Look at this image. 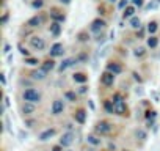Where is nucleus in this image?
<instances>
[{
	"label": "nucleus",
	"instance_id": "nucleus-43",
	"mask_svg": "<svg viewBox=\"0 0 160 151\" xmlns=\"http://www.w3.org/2000/svg\"><path fill=\"white\" fill-rule=\"evenodd\" d=\"M7 21H8V13H5L2 16V24H7Z\"/></svg>",
	"mask_w": 160,
	"mask_h": 151
},
{
	"label": "nucleus",
	"instance_id": "nucleus-50",
	"mask_svg": "<svg viewBox=\"0 0 160 151\" xmlns=\"http://www.w3.org/2000/svg\"><path fill=\"white\" fill-rule=\"evenodd\" d=\"M108 2H112V3H113V2H116V0H108Z\"/></svg>",
	"mask_w": 160,
	"mask_h": 151
},
{
	"label": "nucleus",
	"instance_id": "nucleus-4",
	"mask_svg": "<svg viewBox=\"0 0 160 151\" xmlns=\"http://www.w3.org/2000/svg\"><path fill=\"white\" fill-rule=\"evenodd\" d=\"M30 44H32V47L36 49V50H44V49H46V41H44L41 36H32V38H30Z\"/></svg>",
	"mask_w": 160,
	"mask_h": 151
},
{
	"label": "nucleus",
	"instance_id": "nucleus-24",
	"mask_svg": "<svg viewBox=\"0 0 160 151\" xmlns=\"http://www.w3.org/2000/svg\"><path fill=\"white\" fill-rule=\"evenodd\" d=\"M157 29H158V25H157V22H155V21H152V22H149V24H148V32L151 33V36H154V33L157 32Z\"/></svg>",
	"mask_w": 160,
	"mask_h": 151
},
{
	"label": "nucleus",
	"instance_id": "nucleus-3",
	"mask_svg": "<svg viewBox=\"0 0 160 151\" xmlns=\"http://www.w3.org/2000/svg\"><path fill=\"white\" fill-rule=\"evenodd\" d=\"M113 129V126L108 123V121H98L96 123V126H94V131L98 132V134H108L110 131Z\"/></svg>",
	"mask_w": 160,
	"mask_h": 151
},
{
	"label": "nucleus",
	"instance_id": "nucleus-21",
	"mask_svg": "<svg viewBox=\"0 0 160 151\" xmlns=\"http://www.w3.org/2000/svg\"><path fill=\"white\" fill-rule=\"evenodd\" d=\"M53 68H55V61H53V60H47V61L42 63V71H46V72L52 71Z\"/></svg>",
	"mask_w": 160,
	"mask_h": 151
},
{
	"label": "nucleus",
	"instance_id": "nucleus-34",
	"mask_svg": "<svg viewBox=\"0 0 160 151\" xmlns=\"http://www.w3.org/2000/svg\"><path fill=\"white\" fill-rule=\"evenodd\" d=\"M18 47H19V50H21V54H22V55H24L25 58H28V55H30V52H28V50H27V49H25V47H24L22 44H19Z\"/></svg>",
	"mask_w": 160,
	"mask_h": 151
},
{
	"label": "nucleus",
	"instance_id": "nucleus-15",
	"mask_svg": "<svg viewBox=\"0 0 160 151\" xmlns=\"http://www.w3.org/2000/svg\"><path fill=\"white\" fill-rule=\"evenodd\" d=\"M50 33H52L53 36H58V35L61 33V25H60V22H52V24H50Z\"/></svg>",
	"mask_w": 160,
	"mask_h": 151
},
{
	"label": "nucleus",
	"instance_id": "nucleus-44",
	"mask_svg": "<svg viewBox=\"0 0 160 151\" xmlns=\"http://www.w3.org/2000/svg\"><path fill=\"white\" fill-rule=\"evenodd\" d=\"M25 126L32 128V126H33V120H28V121H25Z\"/></svg>",
	"mask_w": 160,
	"mask_h": 151
},
{
	"label": "nucleus",
	"instance_id": "nucleus-35",
	"mask_svg": "<svg viewBox=\"0 0 160 151\" xmlns=\"http://www.w3.org/2000/svg\"><path fill=\"white\" fill-rule=\"evenodd\" d=\"M155 115H157L155 110H148V112H146V118H148V120H154Z\"/></svg>",
	"mask_w": 160,
	"mask_h": 151
},
{
	"label": "nucleus",
	"instance_id": "nucleus-42",
	"mask_svg": "<svg viewBox=\"0 0 160 151\" xmlns=\"http://www.w3.org/2000/svg\"><path fill=\"white\" fill-rule=\"evenodd\" d=\"M0 82L3 85H7V79H5V74H0Z\"/></svg>",
	"mask_w": 160,
	"mask_h": 151
},
{
	"label": "nucleus",
	"instance_id": "nucleus-18",
	"mask_svg": "<svg viewBox=\"0 0 160 151\" xmlns=\"http://www.w3.org/2000/svg\"><path fill=\"white\" fill-rule=\"evenodd\" d=\"M133 14H135V7H127L122 13V18L124 19H132V18H135Z\"/></svg>",
	"mask_w": 160,
	"mask_h": 151
},
{
	"label": "nucleus",
	"instance_id": "nucleus-26",
	"mask_svg": "<svg viewBox=\"0 0 160 151\" xmlns=\"http://www.w3.org/2000/svg\"><path fill=\"white\" fill-rule=\"evenodd\" d=\"M104 107H105V110H107L108 113H113V112H115V106H113V101H105V102H104Z\"/></svg>",
	"mask_w": 160,
	"mask_h": 151
},
{
	"label": "nucleus",
	"instance_id": "nucleus-30",
	"mask_svg": "<svg viewBox=\"0 0 160 151\" xmlns=\"http://www.w3.org/2000/svg\"><path fill=\"white\" fill-rule=\"evenodd\" d=\"M3 118H5V126H7V131L13 135V129H11V123H10V118H8V115H3Z\"/></svg>",
	"mask_w": 160,
	"mask_h": 151
},
{
	"label": "nucleus",
	"instance_id": "nucleus-20",
	"mask_svg": "<svg viewBox=\"0 0 160 151\" xmlns=\"http://www.w3.org/2000/svg\"><path fill=\"white\" fill-rule=\"evenodd\" d=\"M50 16H52L53 22H64V21H66V16H64V14H60L58 11H53Z\"/></svg>",
	"mask_w": 160,
	"mask_h": 151
},
{
	"label": "nucleus",
	"instance_id": "nucleus-41",
	"mask_svg": "<svg viewBox=\"0 0 160 151\" xmlns=\"http://www.w3.org/2000/svg\"><path fill=\"white\" fill-rule=\"evenodd\" d=\"M52 151H63V146H61V145H55V146L52 148Z\"/></svg>",
	"mask_w": 160,
	"mask_h": 151
},
{
	"label": "nucleus",
	"instance_id": "nucleus-36",
	"mask_svg": "<svg viewBox=\"0 0 160 151\" xmlns=\"http://www.w3.org/2000/svg\"><path fill=\"white\" fill-rule=\"evenodd\" d=\"M127 2H129V0H121V2L118 3V8L119 10H126L127 8Z\"/></svg>",
	"mask_w": 160,
	"mask_h": 151
},
{
	"label": "nucleus",
	"instance_id": "nucleus-47",
	"mask_svg": "<svg viewBox=\"0 0 160 151\" xmlns=\"http://www.w3.org/2000/svg\"><path fill=\"white\" fill-rule=\"evenodd\" d=\"M60 2H61V3H64V5H69V3L72 2V0H60Z\"/></svg>",
	"mask_w": 160,
	"mask_h": 151
},
{
	"label": "nucleus",
	"instance_id": "nucleus-1",
	"mask_svg": "<svg viewBox=\"0 0 160 151\" xmlns=\"http://www.w3.org/2000/svg\"><path fill=\"white\" fill-rule=\"evenodd\" d=\"M22 98L25 102H30V104H36L41 101V93L35 88H27L24 93H22Z\"/></svg>",
	"mask_w": 160,
	"mask_h": 151
},
{
	"label": "nucleus",
	"instance_id": "nucleus-49",
	"mask_svg": "<svg viewBox=\"0 0 160 151\" xmlns=\"http://www.w3.org/2000/svg\"><path fill=\"white\" fill-rule=\"evenodd\" d=\"M154 124V120H148V128H151Z\"/></svg>",
	"mask_w": 160,
	"mask_h": 151
},
{
	"label": "nucleus",
	"instance_id": "nucleus-27",
	"mask_svg": "<svg viewBox=\"0 0 160 151\" xmlns=\"http://www.w3.org/2000/svg\"><path fill=\"white\" fill-rule=\"evenodd\" d=\"M64 98H66L68 101H71V102H74V101L77 99V95H75L74 91H66V93H64Z\"/></svg>",
	"mask_w": 160,
	"mask_h": 151
},
{
	"label": "nucleus",
	"instance_id": "nucleus-48",
	"mask_svg": "<svg viewBox=\"0 0 160 151\" xmlns=\"http://www.w3.org/2000/svg\"><path fill=\"white\" fill-rule=\"evenodd\" d=\"M143 35H144V29H140V33H138V36H140V38H143Z\"/></svg>",
	"mask_w": 160,
	"mask_h": 151
},
{
	"label": "nucleus",
	"instance_id": "nucleus-7",
	"mask_svg": "<svg viewBox=\"0 0 160 151\" xmlns=\"http://www.w3.org/2000/svg\"><path fill=\"white\" fill-rule=\"evenodd\" d=\"M101 82L104 84V85H107V87H110V85H113V82H115V74H112V72H104L102 76H101Z\"/></svg>",
	"mask_w": 160,
	"mask_h": 151
},
{
	"label": "nucleus",
	"instance_id": "nucleus-16",
	"mask_svg": "<svg viewBox=\"0 0 160 151\" xmlns=\"http://www.w3.org/2000/svg\"><path fill=\"white\" fill-rule=\"evenodd\" d=\"M22 112H24V115H32V113L35 112V104L24 102V106H22Z\"/></svg>",
	"mask_w": 160,
	"mask_h": 151
},
{
	"label": "nucleus",
	"instance_id": "nucleus-23",
	"mask_svg": "<svg viewBox=\"0 0 160 151\" xmlns=\"http://www.w3.org/2000/svg\"><path fill=\"white\" fill-rule=\"evenodd\" d=\"M87 142L91 143V145H94V146H99V145H101V138H98V137L93 135V134H90V135L87 137Z\"/></svg>",
	"mask_w": 160,
	"mask_h": 151
},
{
	"label": "nucleus",
	"instance_id": "nucleus-6",
	"mask_svg": "<svg viewBox=\"0 0 160 151\" xmlns=\"http://www.w3.org/2000/svg\"><path fill=\"white\" fill-rule=\"evenodd\" d=\"M105 21L104 19H96V21H93L91 22V27H90V30L91 32H94V33H99L101 30H104L105 29Z\"/></svg>",
	"mask_w": 160,
	"mask_h": 151
},
{
	"label": "nucleus",
	"instance_id": "nucleus-38",
	"mask_svg": "<svg viewBox=\"0 0 160 151\" xmlns=\"http://www.w3.org/2000/svg\"><path fill=\"white\" fill-rule=\"evenodd\" d=\"M132 2H133V7H138V8H141L143 7V0H132Z\"/></svg>",
	"mask_w": 160,
	"mask_h": 151
},
{
	"label": "nucleus",
	"instance_id": "nucleus-25",
	"mask_svg": "<svg viewBox=\"0 0 160 151\" xmlns=\"http://www.w3.org/2000/svg\"><path fill=\"white\" fill-rule=\"evenodd\" d=\"M130 27L132 29H141V21L138 18H132L130 19Z\"/></svg>",
	"mask_w": 160,
	"mask_h": 151
},
{
	"label": "nucleus",
	"instance_id": "nucleus-45",
	"mask_svg": "<svg viewBox=\"0 0 160 151\" xmlns=\"http://www.w3.org/2000/svg\"><path fill=\"white\" fill-rule=\"evenodd\" d=\"M133 77H135V81H138V82H141V77L137 74V72H133Z\"/></svg>",
	"mask_w": 160,
	"mask_h": 151
},
{
	"label": "nucleus",
	"instance_id": "nucleus-13",
	"mask_svg": "<svg viewBox=\"0 0 160 151\" xmlns=\"http://www.w3.org/2000/svg\"><path fill=\"white\" fill-rule=\"evenodd\" d=\"M55 132H57L55 129H46L44 132H41V134H39V137H38V138H39L41 142H46V140L52 138V137L55 135Z\"/></svg>",
	"mask_w": 160,
	"mask_h": 151
},
{
	"label": "nucleus",
	"instance_id": "nucleus-33",
	"mask_svg": "<svg viewBox=\"0 0 160 151\" xmlns=\"http://www.w3.org/2000/svg\"><path fill=\"white\" fill-rule=\"evenodd\" d=\"M42 5H44V2H42V0H35V2L32 3V7H33L35 10H39V8H42Z\"/></svg>",
	"mask_w": 160,
	"mask_h": 151
},
{
	"label": "nucleus",
	"instance_id": "nucleus-9",
	"mask_svg": "<svg viewBox=\"0 0 160 151\" xmlns=\"http://www.w3.org/2000/svg\"><path fill=\"white\" fill-rule=\"evenodd\" d=\"M74 63H78V60H77V58H66V60H63V61L60 63V66H58V72H63L64 69H68V68L72 66Z\"/></svg>",
	"mask_w": 160,
	"mask_h": 151
},
{
	"label": "nucleus",
	"instance_id": "nucleus-31",
	"mask_svg": "<svg viewBox=\"0 0 160 151\" xmlns=\"http://www.w3.org/2000/svg\"><path fill=\"white\" fill-rule=\"evenodd\" d=\"M25 63H27V65H30V66H35V65H38L39 61H38V58L28 57V58H25Z\"/></svg>",
	"mask_w": 160,
	"mask_h": 151
},
{
	"label": "nucleus",
	"instance_id": "nucleus-37",
	"mask_svg": "<svg viewBox=\"0 0 160 151\" xmlns=\"http://www.w3.org/2000/svg\"><path fill=\"white\" fill-rule=\"evenodd\" d=\"M157 7H158V3H157V2H151V3H148V5H146V10H155Z\"/></svg>",
	"mask_w": 160,
	"mask_h": 151
},
{
	"label": "nucleus",
	"instance_id": "nucleus-10",
	"mask_svg": "<svg viewBox=\"0 0 160 151\" xmlns=\"http://www.w3.org/2000/svg\"><path fill=\"white\" fill-rule=\"evenodd\" d=\"M63 110H64L63 101H61V99H55L53 104H52V113H53V115H60Z\"/></svg>",
	"mask_w": 160,
	"mask_h": 151
},
{
	"label": "nucleus",
	"instance_id": "nucleus-2",
	"mask_svg": "<svg viewBox=\"0 0 160 151\" xmlns=\"http://www.w3.org/2000/svg\"><path fill=\"white\" fill-rule=\"evenodd\" d=\"M113 106H115V113H118V115H126L127 106H126V102H124V99L121 98L119 93L113 95Z\"/></svg>",
	"mask_w": 160,
	"mask_h": 151
},
{
	"label": "nucleus",
	"instance_id": "nucleus-40",
	"mask_svg": "<svg viewBox=\"0 0 160 151\" xmlns=\"http://www.w3.org/2000/svg\"><path fill=\"white\" fill-rule=\"evenodd\" d=\"M87 91H88V87H85V85H82L78 88V93H87Z\"/></svg>",
	"mask_w": 160,
	"mask_h": 151
},
{
	"label": "nucleus",
	"instance_id": "nucleus-11",
	"mask_svg": "<svg viewBox=\"0 0 160 151\" xmlns=\"http://www.w3.org/2000/svg\"><path fill=\"white\" fill-rule=\"evenodd\" d=\"M50 57H60V55H63V44H60V43H55L52 47H50Z\"/></svg>",
	"mask_w": 160,
	"mask_h": 151
},
{
	"label": "nucleus",
	"instance_id": "nucleus-12",
	"mask_svg": "<svg viewBox=\"0 0 160 151\" xmlns=\"http://www.w3.org/2000/svg\"><path fill=\"white\" fill-rule=\"evenodd\" d=\"M74 118H75V121H77V123L83 124V123L87 121V112H85L83 109H78V110L74 113Z\"/></svg>",
	"mask_w": 160,
	"mask_h": 151
},
{
	"label": "nucleus",
	"instance_id": "nucleus-39",
	"mask_svg": "<svg viewBox=\"0 0 160 151\" xmlns=\"http://www.w3.org/2000/svg\"><path fill=\"white\" fill-rule=\"evenodd\" d=\"M10 50H11V46H10V44H5V46H3V54H5V55H8V54H10Z\"/></svg>",
	"mask_w": 160,
	"mask_h": 151
},
{
	"label": "nucleus",
	"instance_id": "nucleus-46",
	"mask_svg": "<svg viewBox=\"0 0 160 151\" xmlns=\"http://www.w3.org/2000/svg\"><path fill=\"white\" fill-rule=\"evenodd\" d=\"M27 138V134H24V131H21V140H25Z\"/></svg>",
	"mask_w": 160,
	"mask_h": 151
},
{
	"label": "nucleus",
	"instance_id": "nucleus-17",
	"mask_svg": "<svg viewBox=\"0 0 160 151\" xmlns=\"http://www.w3.org/2000/svg\"><path fill=\"white\" fill-rule=\"evenodd\" d=\"M46 71H42V69H39V71H33L32 72V77L35 79V81H44L46 79Z\"/></svg>",
	"mask_w": 160,
	"mask_h": 151
},
{
	"label": "nucleus",
	"instance_id": "nucleus-29",
	"mask_svg": "<svg viewBox=\"0 0 160 151\" xmlns=\"http://www.w3.org/2000/svg\"><path fill=\"white\" fill-rule=\"evenodd\" d=\"M144 54H146L144 47H137V49L133 50V55H135V57H143Z\"/></svg>",
	"mask_w": 160,
	"mask_h": 151
},
{
	"label": "nucleus",
	"instance_id": "nucleus-8",
	"mask_svg": "<svg viewBox=\"0 0 160 151\" xmlns=\"http://www.w3.org/2000/svg\"><path fill=\"white\" fill-rule=\"evenodd\" d=\"M107 71L116 76V74H121V72H122V66H121L119 63H116V61H110V63L107 65Z\"/></svg>",
	"mask_w": 160,
	"mask_h": 151
},
{
	"label": "nucleus",
	"instance_id": "nucleus-32",
	"mask_svg": "<svg viewBox=\"0 0 160 151\" xmlns=\"http://www.w3.org/2000/svg\"><path fill=\"white\" fill-rule=\"evenodd\" d=\"M135 135H137L140 140H144V138H146V132L141 131V129H137V131H135Z\"/></svg>",
	"mask_w": 160,
	"mask_h": 151
},
{
	"label": "nucleus",
	"instance_id": "nucleus-14",
	"mask_svg": "<svg viewBox=\"0 0 160 151\" xmlns=\"http://www.w3.org/2000/svg\"><path fill=\"white\" fill-rule=\"evenodd\" d=\"M72 79H74L75 82H78V84H85V82L88 81V76H85L83 72H75V74L72 76Z\"/></svg>",
	"mask_w": 160,
	"mask_h": 151
},
{
	"label": "nucleus",
	"instance_id": "nucleus-28",
	"mask_svg": "<svg viewBox=\"0 0 160 151\" xmlns=\"http://www.w3.org/2000/svg\"><path fill=\"white\" fill-rule=\"evenodd\" d=\"M77 38H78V41H82V43H85V41H88V39H90L88 33H85V32H82V33H78V35H77Z\"/></svg>",
	"mask_w": 160,
	"mask_h": 151
},
{
	"label": "nucleus",
	"instance_id": "nucleus-5",
	"mask_svg": "<svg viewBox=\"0 0 160 151\" xmlns=\"http://www.w3.org/2000/svg\"><path fill=\"white\" fill-rule=\"evenodd\" d=\"M74 138H75V134H74L72 131H69V132H66V134L61 135L60 145H61V146H71V145L74 143Z\"/></svg>",
	"mask_w": 160,
	"mask_h": 151
},
{
	"label": "nucleus",
	"instance_id": "nucleus-51",
	"mask_svg": "<svg viewBox=\"0 0 160 151\" xmlns=\"http://www.w3.org/2000/svg\"><path fill=\"white\" fill-rule=\"evenodd\" d=\"M66 151H71V149H66Z\"/></svg>",
	"mask_w": 160,
	"mask_h": 151
},
{
	"label": "nucleus",
	"instance_id": "nucleus-22",
	"mask_svg": "<svg viewBox=\"0 0 160 151\" xmlns=\"http://www.w3.org/2000/svg\"><path fill=\"white\" fill-rule=\"evenodd\" d=\"M157 44H158V38H157L155 35L148 38V47H151V49H155V47H157Z\"/></svg>",
	"mask_w": 160,
	"mask_h": 151
},
{
	"label": "nucleus",
	"instance_id": "nucleus-19",
	"mask_svg": "<svg viewBox=\"0 0 160 151\" xmlns=\"http://www.w3.org/2000/svg\"><path fill=\"white\" fill-rule=\"evenodd\" d=\"M42 22V19L39 18V16H33L32 19H28V22H27V25L28 27H38L39 24Z\"/></svg>",
	"mask_w": 160,
	"mask_h": 151
}]
</instances>
